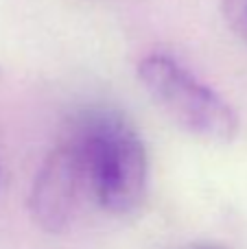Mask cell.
Masks as SVG:
<instances>
[{
	"label": "cell",
	"mask_w": 247,
	"mask_h": 249,
	"mask_svg": "<svg viewBox=\"0 0 247 249\" xmlns=\"http://www.w3.org/2000/svg\"><path fill=\"white\" fill-rule=\"evenodd\" d=\"M92 193L86 155L74 138L57 146L44 160L31 188L33 221L48 234H61L77 219L86 195Z\"/></svg>",
	"instance_id": "3"
},
{
	"label": "cell",
	"mask_w": 247,
	"mask_h": 249,
	"mask_svg": "<svg viewBox=\"0 0 247 249\" xmlns=\"http://www.w3.org/2000/svg\"><path fill=\"white\" fill-rule=\"evenodd\" d=\"M138 79L153 103L188 136L210 144H228L236 138V112L177 59L164 53L147 55L138 64Z\"/></svg>",
	"instance_id": "2"
},
{
	"label": "cell",
	"mask_w": 247,
	"mask_h": 249,
	"mask_svg": "<svg viewBox=\"0 0 247 249\" xmlns=\"http://www.w3.org/2000/svg\"><path fill=\"white\" fill-rule=\"evenodd\" d=\"M72 138L86 155L92 195L101 208L114 214L134 212L147 195L149 160L129 118L114 109H94L83 116Z\"/></svg>",
	"instance_id": "1"
},
{
	"label": "cell",
	"mask_w": 247,
	"mask_h": 249,
	"mask_svg": "<svg viewBox=\"0 0 247 249\" xmlns=\"http://www.w3.org/2000/svg\"><path fill=\"white\" fill-rule=\"evenodd\" d=\"M221 13L228 26L247 44V0H221Z\"/></svg>",
	"instance_id": "4"
}]
</instances>
